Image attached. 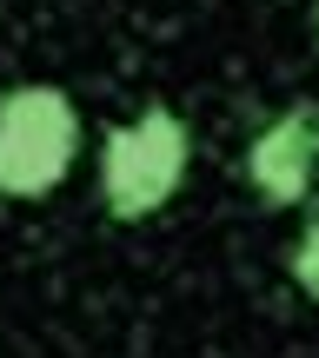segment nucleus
I'll return each instance as SVG.
<instances>
[{
	"instance_id": "39448f33",
	"label": "nucleus",
	"mask_w": 319,
	"mask_h": 358,
	"mask_svg": "<svg viewBox=\"0 0 319 358\" xmlns=\"http://www.w3.org/2000/svg\"><path fill=\"white\" fill-rule=\"evenodd\" d=\"M313 34H319V7H313Z\"/></svg>"
},
{
	"instance_id": "20e7f679",
	"label": "nucleus",
	"mask_w": 319,
	"mask_h": 358,
	"mask_svg": "<svg viewBox=\"0 0 319 358\" xmlns=\"http://www.w3.org/2000/svg\"><path fill=\"white\" fill-rule=\"evenodd\" d=\"M286 272H293V285L319 306V219H306L293 239V252H286Z\"/></svg>"
},
{
	"instance_id": "f257e3e1",
	"label": "nucleus",
	"mask_w": 319,
	"mask_h": 358,
	"mask_svg": "<svg viewBox=\"0 0 319 358\" xmlns=\"http://www.w3.org/2000/svg\"><path fill=\"white\" fill-rule=\"evenodd\" d=\"M80 159V106L53 80L0 93V199H47Z\"/></svg>"
},
{
	"instance_id": "f03ea898",
	"label": "nucleus",
	"mask_w": 319,
	"mask_h": 358,
	"mask_svg": "<svg viewBox=\"0 0 319 358\" xmlns=\"http://www.w3.org/2000/svg\"><path fill=\"white\" fill-rule=\"evenodd\" d=\"M186 166H193V127L173 106H140L100 146V206H107V219H120V226L154 219L186 186Z\"/></svg>"
},
{
	"instance_id": "7ed1b4c3",
	"label": "nucleus",
	"mask_w": 319,
	"mask_h": 358,
	"mask_svg": "<svg viewBox=\"0 0 319 358\" xmlns=\"http://www.w3.org/2000/svg\"><path fill=\"white\" fill-rule=\"evenodd\" d=\"M240 173L259 206H299L319 179V106H286L280 120H266L246 140Z\"/></svg>"
}]
</instances>
